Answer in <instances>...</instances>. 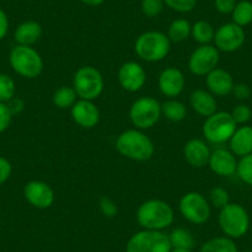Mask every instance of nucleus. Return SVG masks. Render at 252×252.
Listing matches in <instances>:
<instances>
[{
    "instance_id": "obj_1",
    "label": "nucleus",
    "mask_w": 252,
    "mask_h": 252,
    "mask_svg": "<svg viewBox=\"0 0 252 252\" xmlns=\"http://www.w3.org/2000/svg\"><path fill=\"white\" fill-rule=\"evenodd\" d=\"M115 147L124 157L137 162L149 161L155 154V145L152 140L139 129L121 132L116 139Z\"/></svg>"
},
{
    "instance_id": "obj_2",
    "label": "nucleus",
    "mask_w": 252,
    "mask_h": 252,
    "mask_svg": "<svg viewBox=\"0 0 252 252\" xmlns=\"http://www.w3.org/2000/svg\"><path fill=\"white\" fill-rule=\"evenodd\" d=\"M136 219L142 229L163 231L173 222L174 212L168 203L161 199H150L140 205Z\"/></svg>"
},
{
    "instance_id": "obj_3",
    "label": "nucleus",
    "mask_w": 252,
    "mask_h": 252,
    "mask_svg": "<svg viewBox=\"0 0 252 252\" xmlns=\"http://www.w3.org/2000/svg\"><path fill=\"white\" fill-rule=\"evenodd\" d=\"M9 62L15 73L24 78H37L43 71L42 57L31 46L16 45L11 50Z\"/></svg>"
},
{
    "instance_id": "obj_4",
    "label": "nucleus",
    "mask_w": 252,
    "mask_h": 252,
    "mask_svg": "<svg viewBox=\"0 0 252 252\" xmlns=\"http://www.w3.org/2000/svg\"><path fill=\"white\" fill-rule=\"evenodd\" d=\"M171 50L168 36L159 31L141 33L135 42V52L146 62H159L164 60Z\"/></svg>"
},
{
    "instance_id": "obj_5",
    "label": "nucleus",
    "mask_w": 252,
    "mask_h": 252,
    "mask_svg": "<svg viewBox=\"0 0 252 252\" xmlns=\"http://www.w3.org/2000/svg\"><path fill=\"white\" fill-rule=\"evenodd\" d=\"M219 226L225 236L230 239H240L247 234L250 229V217L247 210L237 203H229L221 208L218 217Z\"/></svg>"
},
{
    "instance_id": "obj_6",
    "label": "nucleus",
    "mask_w": 252,
    "mask_h": 252,
    "mask_svg": "<svg viewBox=\"0 0 252 252\" xmlns=\"http://www.w3.org/2000/svg\"><path fill=\"white\" fill-rule=\"evenodd\" d=\"M236 129L237 124L234 121L231 114L217 111L205 119L203 124V135L210 144L221 145L230 141Z\"/></svg>"
},
{
    "instance_id": "obj_7",
    "label": "nucleus",
    "mask_w": 252,
    "mask_h": 252,
    "mask_svg": "<svg viewBox=\"0 0 252 252\" xmlns=\"http://www.w3.org/2000/svg\"><path fill=\"white\" fill-rule=\"evenodd\" d=\"M73 88L79 99L93 101L103 93L104 78L95 67L83 66L74 74Z\"/></svg>"
},
{
    "instance_id": "obj_8",
    "label": "nucleus",
    "mask_w": 252,
    "mask_h": 252,
    "mask_svg": "<svg viewBox=\"0 0 252 252\" xmlns=\"http://www.w3.org/2000/svg\"><path fill=\"white\" fill-rule=\"evenodd\" d=\"M168 235L157 230H141L129 239L125 252H171Z\"/></svg>"
},
{
    "instance_id": "obj_9",
    "label": "nucleus",
    "mask_w": 252,
    "mask_h": 252,
    "mask_svg": "<svg viewBox=\"0 0 252 252\" xmlns=\"http://www.w3.org/2000/svg\"><path fill=\"white\" fill-rule=\"evenodd\" d=\"M161 115V104L152 96L136 99L130 108V120L139 130L151 129L158 123Z\"/></svg>"
},
{
    "instance_id": "obj_10",
    "label": "nucleus",
    "mask_w": 252,
    "mask_h": 252,
    "mask_svg": "<svg viewBox=\"0 0 252 252\" xmlns=\"http://www.w3.org/2000/svg\"><path fill=\"white\" fill-rule=\"evenodd\" d=\"M179 212L184 219L195 225L205 224L212 213L207 198L198 192H188L181 198Z\"/></svg>"
},
{
    "instance_id": "obj_11",
    "label": "nucleus",
    "mask_w": 252,
    "mask_h": 252,
    "mask_svg": "<svg viewBox=\"0 0 252 252\" xmlns=\"http://www.w3.org/2000/svg\"><path fill=\"white\" fill-rule=\"evenodd\" d=\"M220 60V53L215 46L199 45L189 56V71L195 76H207L217 68Z\"/></svg>"
},
{
    "instance_id": "obj_12",
    "label": "nucleus",
    "mask_w": 252,
    "mask_h": 252,
    "mask_svg": "<svg viewBox=\"0 0 252 252\" xmlns=\"http://www.w3.org/2000/svg\"><path fill=\"white\" fill-rule=\"evenodd\" d=\"M245 38L246 35L244 28L236 25L235 23H227L215 31L214 43L219 52L221 51V52L230 53L240 50L244 45Z\"/></svg>"
},
{
    "instance_id": "obj_13",
    "label": "nucleus",
    "mask_w": 252,
    "mask_h": 252,
    "mask_svg": "<svg viewBox=\"0 0 252 252\" xmlns=\"http://www.w3.org/2000/svg\"><path fill=\"white\" fill-rule=\"evenodd\" d=\"M118 79L121 88L130 93H135L144 88L146 83V71L140 63L129 61L121 64L118 72Z\"/></svg>"
},
{
    "instance_id": "obj_14",
    "label": "nucleus",
    "mask_w": 252,
    "mask_h": 252,
    "mask_svg": "<svg viewBox=\"0 0 252 252\" xmlns=\"http://www.w3.org/2000/svg\"><path fill=\"white\" fill-rule=\"evenodd\" d=\"M25 199L37 209H47L55 202V192L50 184L42 181H30L24 187Z\"/></svg>"
},
{
    "instance_id": "obj_15",
    "label": "nucleus",
    "mask_w": 252,
    "mask_h": 252,
    "mask_svg": "<svg viewBox=\"0 0 252 252\" xmlns=\"http://www.w3.org/2000/svg\"><path fill=\"white\" fill-rule=\"evenodd\" d=\"M71 115L74 123L83 129H93L100 120V111L92 100L78 99L71 108Z\"/></svg>"
},
{
    "instance_id": "obj_16",
    "label": "nucleus",
    "mask_w": 252,
    "mask_h": 252,
    "mask_svg": "<svg viewBox=\"0 0 252 252\" xmlns=\"http://www.w3.org/2000/svg\"><path fill=\"white\" fill-rule=\"evenodd\" d=\"M186 87V78L181 69L176 67H168L161 72L158 77V88L163 95L168 98H176Z\"/></svg>"
},
{
    "instance_id": "obj_17",
    "label": "nucleus",
    "mask_w": 252,
    "mask_h": 252,
    "mask_svg": "<svg viewBox=\"0 0 252 252\" xmlns=\"http://www.w3.org/2000/svg\"><path fill=\"white\" fill-rule=\"evenodd\" d=\"M237 162L236 156L230 150L220 147L212 151L208 166L218 176L230 177L236 173Z\"/></svg>"
},
{
    "instance_id": "obj_18",
    "label": "nucleus",
    "mask_w": 252,
    "mask_h": 252,
    "mask_svg": "<svg viewBox=\"0 0 252 252\" xmlns=\"http://www.w3.org/2000/svg\"><path fill=\"white\" fill-rule=\"evenodd\" d=\"M210 154H212V151H210L208 144L200 139L189 140L184 145V158L194 168H203V167L208 166Z\"/></svg>"
},
{
    "instance_id": "obj_19",
    "label": "nucleus",
    "mask_w": 252,
    "mask_h": 252,
    "mask_svg": "<svg viewBox=\"0 0 252 252\" xmlns=\"http://www.w3.org/2000/svg\"><path fill=\"white\" fill-rule=\"evenodd\" d=\"M205 77H207V87L213 95L225 96L232 93L235 83L232 76L227 71L217 67Z\"/></svg>"
},
{
    "instance_id": "obj_20",
    "label": "nucleus",
    "mask_w": 252,
    "mask_h": 252,
    "mask_svg": "<svg viewBox=\"0 0 252 252\" xmlns=\"http://www.w3.org/2000/svg\"><path fill=\"white\" fill-rule=\"evenodd\" d=\"M229 142L230 151L240 158L252 154V126L242 125L237 127Z\"/></svg>"
},
{
    "instance_id": "obj_21",
    "label": "nucleus",
    "mask_w": 252,
    "mask_h": 252,
    "mask_svg": "<svg viewBox=\"0 0 252 252\" xmlns=\"http://www.w3.org/2000/svg\"><path fill=\"white\" fill-rule=\"evenodd\" d=\"M189 103H190L193 110L199 114L200 116L208 118V116L217 113L218 104L214 95L210 92L204 91V89H197V91L192 92L190 98H189Z\"/></svg>"
},
{
    "instance_id": "obj_22",
    "label": "nucleus",
    "mask_w": 252,
    "mask_h": 252,
    "mask_svg": "<svg viewBox=\"0 0 252 252\" xmlns=\"http://www.w3.org/2000/svg\"><path fill=\"white\" fill-rule=\"evenodd\" d=\"M41 36H42V26L33 20L24 21L14 32V38L18 45L21 46H32L40 40Z\"/></svg>"
},
{
    "instance_id": "obj_23",
    "label": "nucleus",
    "mask_w": 252,
    "mask_h": 252,
    "mask_svg": "<svg viewBox=\"0 0 252 252\" xmlns=\"http://www.w3.org/2000/svg\"><path fill=\"white\" fill-rule=\"evenodd\" d=\"M200 252H239V249L230 237L217 236L207 240L200 247Z\"/></svg>"
},
{
    "instance_id": "obj_24",
    "label": "nucleus",
    "mask_w": 252,
    "mask_h": 252,
    "mask_svg": "<svg viewBox=\"0 0 252 252\" xmlns=\"http://www.w3.org/2000/svg\"><path fill=\"white\" fill-rule=\"evenodd\" d=\"M161 111L162 115L172 123H181L187 116L186 105L182 101L176 100L173 98L168 99L163 104H161Z\"/></svg>"
},
{
    "instance_id": "obj_25",
    "label": "nucleus",
    "mask_w": 252,
    "mask_h": 252,
    "mask_svg": "<svg viewBox=\"0 0 252 252\" xmlns=\"http://www.w3.org/2000/svg\"><path fill=\"white\" fill-rule=\"evenodd\" d=\"M168 237L172 249H183L192 251V249L195 245V240L192 232L187 229H183V227L173 229L171 234L168 235Z\"/></svg>"
},
{
    "instance_id": "obj_26",
    "label": "nucleus",
    "mask_w": 252,
    "mask_h": 252,
    "mask_svg": "<svg viewBox=\"0 0 252 252\" xmlns=\"http://www.w3.org/2000/svg\"><path fill=\"white\" fill-rule=\"evenodd\" d=\"M77 100H78V95H77L73 87H61L55 92L52 96V101L55 106H57L58 109H63V110L64 109H71L76 104Z\"/></svg>"
},
{
    "instance_id": "obj_27",
    "label": "nucleus",
    "mask_w": 252,
    "mask_h": 252,
    "mask_svg": "<svg viewBox=\"0 0 252 252\" xmlns=\"http://www.w3.org/2000/svg\"><path fill=\"white\" fill-rule=\"evenodd\" d=\"M192 33V25L186 19H176L171 23L168 28V36L171 42H182L187 40Z\"/></svg>"
},
{
    "instance_id": "obj_28",
    "label": "nucleus",
    "mask_w": 252,
    "mask_h": 252,
    "mask_svg": "<svg viewBox=\"0 0 252 252\" xmlns=\"http://www.w3.org/2000/svg\"><path fill=\"white\" fill-rule=\"evenodd\" d=\"M190 35L199 45H210V42L214 41L215 30L210 23L205 20H199L192 26Z\"/></svg>"
},
{
    "instance_id": "obj_29",
    "label": "nucleus",
    "mask_w": 252,
    "mask_h": 252,
    "mask_svg": "<svg viewBox=\"0 0 252 252\" xmlns=\"http://www.w3.org/2000/svg\"><path fill=\"white\" fill-rule=\"evenodd\" d=\"M232 23L236 25L244 26L250 25L252 23V3L249 0H241L236 3V6L232 10Z\"/></svg>"
},
{
    "instance_id": "obj_30",
    "label": "nucleus",
    "mask_w": 252,
    "mask_h": 252,
    "mask_svg": "<svg viewBox=\"0 0 252 252\" xmlns=\"http://www.w3.org/2000/svg\"><path fill=\"white\" fill-rule=\"evenodd\" d=\"M15 82L9 74L0 73V103H10L15 96Z\"/></svg>"
},
{
    "instance_id": "obj_31",
    "label": "nucleus",
    "mask_w": 252,
    "mask_h": 252,
    "mask_svg": "<svg viewBox=\"0 0 252 252\" xmlns=\"http://www.w3.org/2000/svg\"><path fill=\"white\" fill-rule=\"evenodd\" d=\"M236 174L244 183L252 187V154L240 158L237 162Z\"/></svg>"
},
{
    "instance_id": "obj_32",
    "label": "nucleus",
    "mask_w": 252,
    "mask_h": 252,
    "mask_svg": "<svg viewBox=\"0 0 252 252\" xmlns=\"http://www.w3.org/2000/svg\"><path fill=\"white\" fill-rule=\"evenodd\" d=\"M209 199L213 207L220 210L221 208H224L225 205L229 204L230 195L229 192H227L225 188H222V187H214V188L210 190Z\"/></svg>"
},
{
    "instance_id": "obj_33",
    "label": "nucleus",
    "mask_w": 252,
    "mask_h": 252,
    "mask_svg": "<svg viewBox=\"0 0 252 252\" xmlns=\"http://www.w3.org/2000/svg\"><path fill=\"white\" fill-rule=\"evenodd\" d=\"M230 114H231L232 119H234V121L237 125H246L252 118V110L246 104H239V105H236Z\"/></svg>"
},
{
    "instance_id": "obj_34",
    "label": "nucleus",
    "mask_w": 252,
    "mask_h": 252,
    "mask_svg": "<svg viewBox=\"0 0 252 252\" xmlns=\"http://www.w3.org/2000/svg\"><path fill=\"white\" fill-rule=\"evenodd\" d=\"M164 6L163 0H142L141 10L149 18H155L162 13Z\"/></svg>"
},
{
    "instance_id": "obj_35",
    "label": "nucleus",
    "mask_w": 252,
    "mask_h": 252,
    "mask_svg": "<svg viewBox=\"0 0 252 252\" xmlns=\"http://www.w3.org/2000/svg\"><path fill=\"white\" fill-rule=\"evenodd\" d=\"M168 8L177 13H189L197 5V0H163Z\"/></svg>"
},
{
    "instance_id": "obj_36",
    "label": "nucleus",
    "mask_w": 252,
    "mask_h": 252,
    "mask_svg": "<svg viewBox=\"0 0 252 252\" xmlns=\"http://www.w3.org/2000/svg\"><path fill=\"white\" fill-rule=\"evenodd\" d=\"M99 208H100V212L103 213L104 217L106 218H114L118 214V205L114 202L111 198L103 195V197L99 199Z\"/></svg>"
},
{
    "instance_id": "obj_37",
    "label": "nucleus",
    "mask_w": 252,
    "mask_h": 252,
    "mask_svg": "<svg viewBox=\"0 0 252 252\" xmlns=\"http://www.w3.org/2000/svg\"><path fill=\"white\" fill-rule=\"evenodd\" d=\"M13 111L6 103H0V134L9 127L13 119Z\"/></svg>"
},
{
    "instance_id": "obj_38",
    "label": "nucleus",
    "mask_w": 252,
    "mask_h": 252,
    "mask_svg": "<svg viewBox=\"0 0 252 252\" xmlns=\"http://www.w3.org/2000/svg\"><path fill=\"white\" fill-rule=\"evenodd\" d=\"M11 172H13V166L10 161L4 157H0V186L10 178Z\"/></svg>"
},
{
    "instance_id": "obj_39",
    "label": "nucleus",
    "mask_w": 252,
    "mask_h": 252,
    "mask_svg": "<svg viewBox=\"0 0 252 252\" xmlns=\"http://www.w3.org/2000/svg\"><path fill=\"white\" fill-rule=\"evenodd\" d=\"M236 0H215V8L220 14H231L236 6Z\"/></svg>"
},
{
    "instance_id": "obj_40",
    "label": "nucleus",
    "mask_w": 252,
    "mask_h": 252,
    "mask_svg": "<svg viewBox=\"0 0 252 252\" xmlns=\"http://www.w3.org/2000/svg\"><path fill=\"white\" fill-rule=\"evenodd\" d=\"M232 93L236 96L237 99H241V100H245V99H249L250 95H251V91H250L249 86L244 83L235 84L234 89H232Z\"/></svg>"
},
{
    "instance_id": "obj_41",
    "label": "nucleus",
    "mask_w": 252,
    "mask_h": 252,
    "mask_svg": "<svg viewBox=\"0 0 252 252\" xmlns=\"http://www.w3.org/2000/svg\"><path fill=\"white\" fill-rule=\"evenodd\" d=\"M9 31V19L3 9H0V40H3Z\"/></svg>"
},
{
    "instance_id": "obj_42",
    "label": "nucleus",
    "mask_w": 252,
    "mask_h": 252,
    "mask_svg": "<svg viewBox=\"0 0 252 252\" xmlns=\"http://www.w3.org/2000/svg\"><path fill=\"white\" fill-rule=\"evenodd\" d=\"M82 3H84L86 5H89V6H98L100 5V4H103L105 0H81Z\"/></svg>"
},
{
    "instance_id": "obj_43",
    "label": "nucleus",
    "mask_w": 252,
    "mask_h": 252,
    "mask_svg": "<svg viewBox=\"0 0 252 252\" xmlns=\"http://www.w3.org/2000/svg\"><path fill=\"white\" fill-rule=\"evenodd\" d=\"M171 252H192L190 250H183V249H172Z\"/></svg>"
},
{
    "instance_id": "obj_44",
    "label": "nucleus",
    "mask_w": 252,
    "mask_h": 252,
    "mask_svg": "<svg viewBox=\"0 0 252 252\" xmlns=\"http://www.w3.org/2000/svg\"><path fill=\"white\" fill-rule=\"evenodd\" d=\"M245 252H250V251H245Z\"/></svg>"
}]
</instances>
